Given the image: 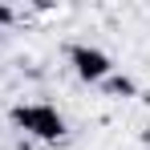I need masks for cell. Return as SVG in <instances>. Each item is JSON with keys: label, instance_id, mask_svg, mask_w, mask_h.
Wrapping results in <instances>:
<instances>
[{"label": "cell", "instance_id": "obj_1", "mask_svg": "<svg viewBox=\"0 0 150 150\" xmlns=\"http://www.w3.org/2000/svg\"><path fill=\"white\" fill-rule=\"evenodd\" d=\"M12 122L21 126L25 134L41 138V142H57V138L65 134V118H61L53 105H41V101H33V105H16V110H12Z\"/></svg>", "mask_w": 150, "mask_h": 150}, {"label": "cell", "instance_id": "obj_2", "mask_svg": "<svg viewBox=\"0 0 150 150\" xmlns=\"http://www.w3.org/2000/svg\"><path fill=\"white\" fill-rule=\"evenodd\" d=\"M69 61H73V69H77V77H85V81H105L110 77V57L101 49H89V45H73L69 49Z\"/></svg>", "mask_w": 150, "mask_h": 150}]
</instances>
